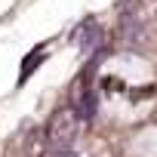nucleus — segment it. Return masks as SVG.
Listing matches in <instances>:
<instances>
[{
  "label": "nucleus",
  "instance_id": "obj_1",
  "mask_svg": "<svg viewBox=\"0 0 157 157\" xmlns=\"http://www.w3.org/2000/svg\"><path fill=\"white\" fill-rule=\"evenodd\" d=\"M77 129H80V111L77 108H59L46 126V142L56 151H68V145L74 142Z\"/></svg>",
  "mask_w": 157,
  "mask_h": 157
},
{
  "label": "nucleus",
  "instance_id": "obj_2",
  "mask_svg": "<svg viewBox=\"0 0 157 157\" xmlns=\"http://www.w3.org/2000/svg\"><path fill=\"white\" fill-rule=\"evenodd\" d=\"M77 111H80V117H83V120H90V117L96 114V96H93V93H86V99H80Z\"/></svg>",
  "mask_w": 157,
  "mask_h": 157
}]
</instances>
